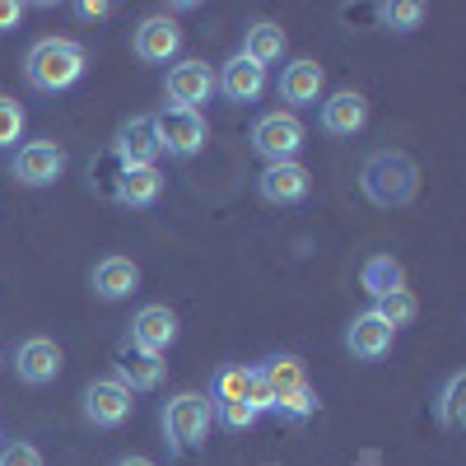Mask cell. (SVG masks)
<instances>
[{"label": "cell", "instance_id": "1", "mask_svg": "<svg viewBox=\"0 0 466 466\" xmlns=\"http://www.w3.org/2000/svg\"><path fill=\"white\" fill-rule=\"evenodd\" d=\"M360 187H364V197H369L373 206L392 210V206L415 201V191H420V168H415L410 154H401V149H373L369 159H364Z\"/></svg>", "mask_w": 466, "mask_h": 466}, {"label": "cell", "instance_id": "2", "mask_svg": "<svg viewBox=\"0 0 466 466\" xmlns=\"http://www.w3.org/2000/svg\"><path fill=\"white\" fill-rule=\"evenodd\" d=\"M24 75L37 94H61L85 75V47L70 43V37H43V43L28 47Z\"/></svg>", "mask_w": 466, "mask_h": 466}, {"label": "cell", "instance_id": "3", "mask_svg": "<svg viewBox=\"0 0 466 466\" xmlns=\"http://www.w3.org/2000/svg\"><path fill=\"white\" fill-rule=\"evenodd\" d=\"M261 382H266V397H270V410H280L289 420H308L318 406L313 397V382H308V369L299 355H270L266 364H257Z\"/></svg>", "mask_w": 466, "mask_h": 466}, {"label": "cell", "instance_id": "4", "mask_svg": "<svg viewBox=\"0 0 466 466\" xmlns=\"http://www.w3.org/2000/svg\"><path fill=\"white\" fill-rule=\"evenodd\" d=\"M210 420H215V406L206 392H177L168 406H164V434L168 443L182 452V448H197L206 443L210 434Z\"/></svg>", "mask_w": 466, "mask_h": 466}, {"label": "cell", "instance_id": "5", "mask_svg": "<svg viewBox=\"0 0 466 466\" xmlns=\"http://www.w3.org/2000/svg\"><path fill=\"white\" fill-rule=\"evenodd\" d=\"M252 149L261 154L266 164H289V159H299V149H303V122H299L294 112H266V116H257Z\"/></svg>", "mask_w": 466, "mask_h": 466}, {"label": "cell", "instance_id": "6", "mask_svg": "<svg viewBox=\"0 0 466 466\" xmlns=\"http://www.w3.org/2000/svg\"><path fill=\"white\" fill-rule=\"evenodd\" d=\"M154 131H159V149H168L173 159H191L206 149V116L191 107H164L154 116Z\"/></svg>", "mask_w": 466, "mask_h": 466}, {"label": "cell", "instance_id": "7", "mask_svg": "<svg viewBox=\"0 0 466 466\" xmlns=\"http://www.w3.org/2000/svg\"><path fill=\"white\" fill-rule=\"evenodd\" d=\"M257 191H261L266 206H299V201H308V191H313V173H308L299 159L266 164L261 177H257Z\"/></svg>", "mask_w": 466, "mask_h": 466}, {"label": "cell", "instance_id": "8", "mask_svg": "<svg viewBox=\"0 0 466 466\" xmlns=\"http://www.w3.org/2000/svg\"><path fill=\"white\" fill-rule=\"evenodd\" d=\"M131 392L116 378H94L85 387V415L89 424H98V430H116V424H127L131 420Z\"/></svg>", "mask_w": 466, "mask_h": 466}, {"label": "cell", "instance_id": "9", "mask_svg": "<svg viewBox=\"0 0 466 466\" xmlns=\"http://www.w3.org/2000/svg\"><path fill=\"white\" fill-rule=\"evenodd\" d=\"M168 107H191V112H201V103H210L215 94V70L206 61H177L168 70Z\"/></svg>", "mask_w": 466, "mask_h": 466}, {"label": "cell", "instance_id": "10", "mask_svg": "<svg viewBox=\"0 0 466 466\" xmlns=\"http://www.w3.org/2000/svg\"><path fill=\"white\" fill-rule=\"evenodd\" d=\"M61 173H66V149L52 145V140L24 145L19 159H15V177L24 187H52V182H61Z\"/></svg>", "mask_w": 466, "mask_h": 466}, {"label": "cell", "instance_id": "11", "mask_svg": "<svg viewBox=\"0 0 466 466\" xmlns=\"http://www.w3.org/2000/svg\"><path fill=\"white\" fill-rule=\"evenodd\" d=\"M173 340H177V313L168 303H145L131 322V345L149 350V355H168Z\"/></svg>", "mask_w": 466, "mask_h": 466}, {"label": "cell", "instance_id": "12", "mask_svg": "<svg viewBox=\"0 0 466 466\" xmlns=\"http://www.w3.org/2000/svg\"><path fill=\"white\" fill-rule=\"evenodd\" d=\"M15 373H19V382H28V387L56 382V373H61V345L47 340V336L24 340V345L15 350Z\"/></svg>", "mask_w": 466, "mask_h": 466}, {"label": "cell", "instance_id": "13", "mask_svg": "<svg viewBox=\"0 0 466 466\" xmlns=\"http://www.w3.org/2000/svg\"><path fill=\"white\" fill-rule=\"evenodd\" d=\"M164 373H168L164 355H149V350H140L131 340L122 345V355H116V382H122L131 397L136 392H154V387L164 382Z\"/></svg>", "mask_w": 466, "mask_h": 466}, {"label": "cell", "instance_id": "14", "mask_svg": "<svg viewBox=\"0 0 466 466\" xmlns=\"http://www.w3.org/2000/svg\"><path fill=\"white\" fill-rule=\"evenodd\" d=\"M136 56L140 61H173L177 47H182V28L168 19V15H149L136 24Z\"/></svg>", "mask_w": 466, "mask_h": 466}, {"label": "cell", "instance_id": "15", "mask_svg": "<svg viewBox=\"0 0 466 466\" xmlns=\"http://www.w3.org/2000/svg\"><path fill=\"white\" fill-rule=\"evenodd\" d=\"M116 154H122L127 168H145L159 159V131H154V116H131V122H122V131H116Z\"/></svg>", "mask_w": 466, "mask_h": 466}, {"label": "cell", "instance_id": "16", "mask_svg": "<svg viewBox=\"0 0 466 466\" xmlns=\"http://www.w3.org/2000/svg\"><path fill=\"white\" fill-rule=\"evenodd\" d=\"M392 340H397V331L387 327L373 308H364V313L350 322V331H345V345H350L355 360H382L387 350H392Z\"/></svg>", "mask_w": 466, "mask_h": 466}, {"label": "cell", "instance_id": "17", "mask_svg": "<svg viewBox=\"0 0 466 466\" xmlns=\"http://www.w3.org/2000/svg\"><path fill=\"white\" fill-rule=\"evenodd\" d=\"M215 89H219L228 103H252V98H261V89H266V70H261L257 61H248V56H228V61L219 66Z\"/></svg>", "mask_w": 466, "mask_h": 466}, {"label": "cell", "instance_id": "18", "mask_svg": "<svg viewBox=\"0 0 466 466\" xmlns=\"http://www.w3.org/2000/svg\"><path fill=\"white\" fill-rule=\"evenodd\" d=\"M322 85H327V70H322L313 56H299V61H289L285 75H280V98L294 103V107H308V103L322 98Z\"/></svg>", "mask_w": 466, "mask_h": 466}, {"label": "cell", "instance_id": "19", "mask_svg": "<svg viewBox=\"0 0 466 466\" xmlns=\"http://www.w3.org/2000/svg\"><path fill=\"white\" fill-rule=\"evenodd\" d=\"M364 122H369V103L355 89H340L322 103V131H331V136H360Z\"/></svg>", "mask_w": 466, "mask_h": 466}, {"label": "cell", "instance_id": "20", "mask_svg": "<svg viewBox=\"0 0 466 466\" xmlns=\"http://www.w3.org/2000/svg\"><path fill=\"white\" fill-rule=\"evenodd\" d=\"M136 285H140V266L127 261V257H103V261L94 266V294L107 299V303L136 294Z\"/></svg>", "mask_w": 466, "mask_h": 466}, {"label": "cell", "instance_id": "21", "mask_svg": "<svg viewBox=\"0 0 466 466\" xmlns=\"http://www.w3.org/2000/svg\"><path fill=\"white\" fill-rule=\"evenodd\" d=\"M164 197V173L145 164V168H122V177H116V201L131 206V210H145Z\"/></svg>", "mask_w": 466, "mask_h": 466}, {"label": "cell", "instance_id": "22", "mask_svg": "<svg viewBox=\"0 0 466 466\" xmlns=\"http://www.w3.org/2000/svg\"><path fill=\"white\" fill-rule=\"evenodd\" d=\"M360 285H364V289L373 294V303H378V299H387V294L406 289V270H401V261H397V257L378 252V257H369V261H364V270H360Z\"/></svg>", "mask_w": 466, "mask_h": 466}, {"label": "cell", "instance_id": "23", "mask_svg": "<svg viewBox=\"0 0 466 466\" xmlns=\"http://www.w3.org/2000/svg\"><path fill=\"white\" fill-rule=\"evenodd\" d=\"M238 56H248V61H257V66L266 70L270 61H280V56H285V28H280V24H270V19L252 24L248 37H243V52H238Z\"/></svg>", "mask_w": 466, "mask_h": 466}, {"label": "cell", "instance_id": "24", "mask_svg": "<svg viewBox=\"0 0 466 466\" xmlns=\"http://www.w3.org/2000/svg\"><path fill=\"white\" fill-rule=\"evenodd\" d=\"M252 382H257V369L252 364H224L215 373V406H228V401H248L252 406Z\"/></svg>", "mask_w": 466, "mask_h": 466}, {"label": "cell", "instance_id": "25", "mask_svg": "<svg viewBox=\"0 0 466 466\" xmlns=\"http://www.w3.org/2000/svg\"><path fill=\"white\" fill-rule=\"evenodd\" d=\"M439 420L448 424V430H461V424H466V373H452V378L443 382Z\"/></svg>", "mask_w": 466, "mask_h": 466}, {"label": "cell", "instance_id": "26", "mask_svg": "<svg viewBox=\"0 0 466 466\" xmlns=\"http://www.w3.org/2000/svg\"><path fill=\"white\" fill-rule=\"evenodd\" d=\"M373 313H378V318H382L387 327L397 331V327H410V322H415V313H420V303H415V294H410V289H397V294H387V299H378V303H373Z\"/></svg>", "mask_w": 466, "mask_h": 466}, {"label": "cell", "instance_id": "27", "mask_svg": "<svg viewBox=\"0 0 466 466\" xmlns=\"http://www.w3.org/2000/svg\"><path fill=\"white\" fill-rule=\"evenodd\" d=\"M378 19H382L387 28H397V33H410V28L424 19V5H415V0H397V5H382Z\"/></svg>", "mask_w": 466, "mask_h": 466}, {"label": "cell", "instance_id": "28", "mask_svg": "<svg viewBox=\"0 0 466 466\" xmlns=\"http://www.w3.org/2000/svg\"><path fill=\"white\" fill-rule=\"evenodd\" d=\"M24 122H28V116H24V107H19L15 98H5V94H0V149H10V145L24 136Z\"/></svg>", "mask_w": 466, "mask_h": 466}, {"label": "cell", "instance_id": "29", "mask_svg": "<svg viewBox=\"0 0 466 466\" xmlns=\"http://www.w3.org/2000/svg\"><path fill=\"white\" fill-rule=\"evenodd\" d=\"M0 466H43V452L24 439H15V443L0 448Z\"/></svg>", "mask_w": 466, "mask_h": 466}, {"label": "cell", "instance_id": "30", "mask_svg": "<svg viewBox=\"0 0 466 466\" xmlns=\"http://www.w3.org/2000/svg\"><path fill=\"white\" fill-rule=\"evenodd\" d=\"M215 406V401H210ZM219 420L228 424V430H252L257 424V410L248 406V401H228V406H219Z\"/></svg>", "mask_w": 466, "mask_h": 466}, {"label": "cell", "instance_id": "31", "mask_svg": "<svg viewBox=\"0 0 466 466\" xmlns=\"http://www.w3.org/2000/svg\"><path fill=\"white\" fill-rule=\"evenodd\" d=\"M19 19H24V5H15V0H0V33L19 28Z\"/></svg>", "mask_w": 466, "mask_h": 466}, {"label": "cell", "instance_id": "32", "mask_svg": "<svg viewBox=\"0 0 466 466\" xmlns=\"http://www.w3.org/2000/svg\"><path fill=\"white\" fill-rule=\"evenodd\" d=\"M80 15L85 19H103V15H112V5H80Z\"/></svg>", "mask_w": 466, "mask_h": 466}, {"label": "cell", "instance_id": "33", "mask_svg": "<svg viewBox=\"0 0 466 466\" xmlns=\"http://www.w3.org/2000/svg\"><path fill=\"white\" fill-rule=\"evenodd\" d=\"M116 466H154V461H149V457H122Z\"/></svg>", "mask_w": 466, "mask_h": 466}]
</instances>
